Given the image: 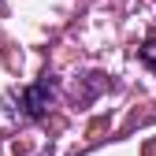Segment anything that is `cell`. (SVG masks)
Returning a JSON list of instances; mask_svg holds the SVG:
<instances>
[{
	"label": "cell",
	"mask_w": 156,
	"mask_h": 156,
	"mask_svg": "<svg viewBox=\"0 0 156 156\" xmlns=\"http://www.w3.org/2000/svg\"><path fill=\"white\" fill-rule=\"evenodd\" d=\"M52 97H56V82L45 74V78H37L34 86H23V89L4 93V104H15L8 112L11 119H41V115L48 112V104H52Z\"/></svg>",
	"instance_id": "obj_1"
},
{
	"label": "cell",
	"mask_w": 156,
	"mask_h": 156,
	"mask_svg": "<svg viewBox=\"0 0 156 156\" xmlns=\"http://www.w3.org/2000/svg\"><path fill=\"white\" fill-rule=\"evenodd\" d=\"M138 56H141V63H145V67H152V71H156V37H149V41L138 48Z\"/></svg>",
	"instance_id": "obj_2"
}]
</instances>
